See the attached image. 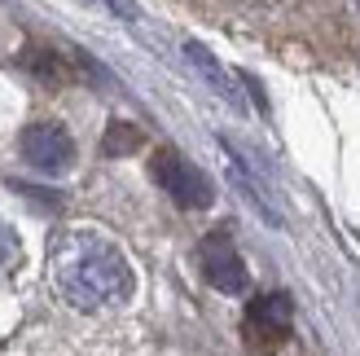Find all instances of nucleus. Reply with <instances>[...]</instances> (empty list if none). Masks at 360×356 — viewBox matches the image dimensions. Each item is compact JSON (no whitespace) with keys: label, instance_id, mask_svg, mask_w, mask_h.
Instances as JSON below:
<instances>
[{"label":"nucleus","instance_id":"6","mask_svg":"<svg viewBox=\"0 0 360 356\" xmlns=\"http://www.w3.org/2000/svg\"><path fill=\"white\" fill-rule=\"evenodd\" d=\"M185 58H189V66L198 70V75H202V80L211 84V93H215V97H224V101H238V88H233L229 70H224L220 62H215V58H211V53H207L202 44H198V40H189V44H185Z\"/></svg>","mask_w":360,"mask_h":356},{"label":"nucleus","instance_id":"9","mask_svg":"<svg viewBox=\"0 0 360 356\" xmlns=\"http://www.w3.org/2000/svg\"><path fill=\"white\" fill-rule=\"evenodd\" d=\"M93 5H101V9H110L115 18H123V23H136V18H141V9L132 5V0H93Z\"/></svg>","mask_w":360,"mask_h":356},{"label":"nucleus","instance_id":"4","mask_svg":"<svg viewBox=\"0 0 360 356\" xmlns=\"http://www.w3.org/2000/svg\"><path fill=\"white\" fill-rule=\"evenodd\" d=\"M18 150H22V158L44 176H66L75 167V141H70V132L62 123H53V119L27 123L22 136H18Z\"/></svg>","mask_w":360,"mask_h":356},{"label":"nucleus","instance_id":"3","mask_svg":"<svg viewBox=\"0 0 360 356\" xmlns=\"http://www.w3.org/2000/svg\"><path fill=\"white\" fill-rule=\"evenodd\" d=\"M150 176L158 181V189H163L176 207H185V211H202V207H211V198H215V193H211V181L189 163V158H180L176 150H158V154L150 158Z\"/></svg>","mask_w":360,"mask_h":356},{"label":"nucleus","instance_id":"8","mask_svg":"<svg viewBox=\"0 0 360 356\" xmlns=\"http://www.w3.org/2000/svg\"><path fill=\"white\" fill-rule=\"evenodd\" d=\"M136 141H141V136H136V128H128V123H110V132H105L101 150L115 158V154H123V150H132Z\"/></svg>","mask_w":360,"mask_h":356},{"label":"nucleus","instance_id":"10","mask_svg":"<svg viewBox=\"0 0 360 356\" xmlns=\"http://www.w3.org/2000/svg\"><path fill=\"white\" fill-rule=\"evenodd\" d=\"M356 9H360V0H356Z\"/></svg>","mask_w":360,"mask_h":356},{"label":"nucleus","instance_id":"5","mask_svg":"<svg viewBox=\"0 0 360 356\" xmlns=\"http://www.w3.org/2000/svg\"><path fill=\"white\" fill-rule=\"evenodd\" d=\"M198 269H202V277L224 295H242L250 286V273H246L238 246H233V238L224 229H215V234H207L198 242Z\"/></svg>","mask_w":360,"mask_h":356},{"label":"nucleus","instance_id":"1","mask_svg":"<svg viewBox=\"0 0 360 356\" xmlns=\"http://www.w3.org/2000/svg\"><path fill=\"white\" fill-rule=\"evenodd\" d=\"M53 286L79 312L115 308L132 295L128 255L101 234H66L53 246Z\"/></svg>","mask_w":360,"mask_h":356},{"label":"nucleus","instance_id":"7","mask_svg":"<svg viewBox=\"0 0 360 356\" xmlns=\"http://www.w3.org/2000/svg\"><path fill=\"white\" fill-rule=\"evenodd\" d=\"M18 264H22V242H18V234L0 220V277H13Z\"/></svg>","mask_w":360,"mask_h":356},{"label":"nucleus","instance_id":"2","mask_svg":"<svg viewBox=\"0 0 360 356\" xmlns=\"http://www.w3.org/2000/svg\"><path fill=\"white\" fill-rule=\"evenodd\" d=\"M290 326H295V304H290V295H259V299H250V308L242 317V339L246 348L255 352V356H273L285 339H290Z\"/></svg>","mask_w":360,"mask_h":356}]
</instances>
